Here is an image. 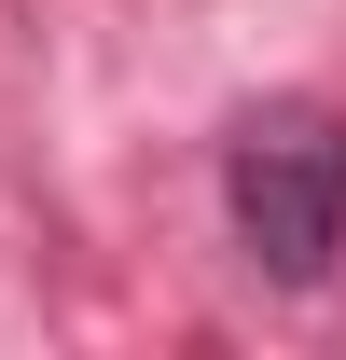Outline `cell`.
<instances>
[{
	"label": "cell",
	"instance_id": "obj_1",
	"mask_svg": "<svg viewBox=\"0 0 346 360\" xmlns=\"http://www.w3.org/2000/svg\"><path fill=\"white\" fill-rule=\"evenodd\" d=\"M222 208H236V250H250L277 291H319L346 250V125L333 111H250L236 153H222Z\"/></svg>",
	"mask_w": 346,
	"mask_h": 360
}]
</instances>
